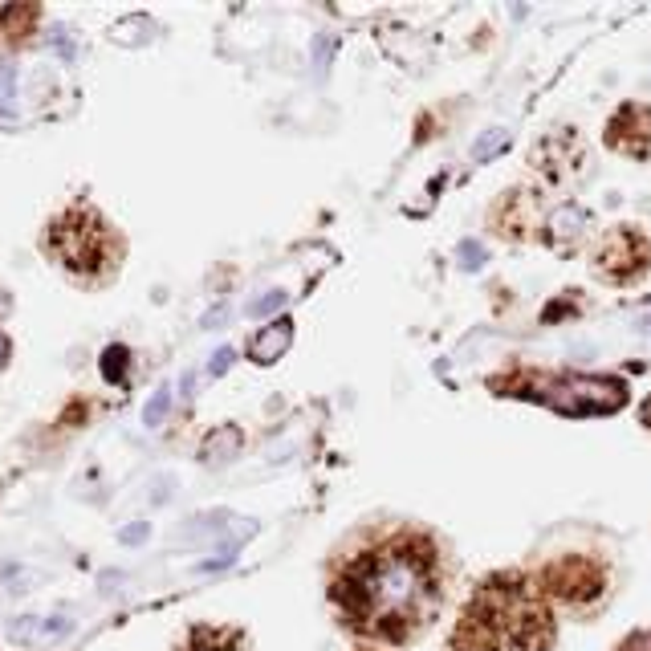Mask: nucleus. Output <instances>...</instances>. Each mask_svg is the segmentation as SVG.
<instances>
[{"instance_id":"nucleus-1","label":"nucleus","mask_w":651,"mask_h":651,"mask_svg":"<svg viewBox=\"0 0 651 651\" xmlns=\"http://www.w3.org/2000/svg\"><path fill=\"white\" fill-rule=\"evenodd\" d=\"M342 603L354 619L387 639H407L436 611V570L428 550L387 546L350 570L342 582Z\"/></svg>"},{"instance_id":"nucleus-2","label":"nucleus","mask_w":651,"mask_h":651,"mask_svg":"<svg viewBox=\"0 0 651 651\" xmlns=\"http://www.w3.org/2000/svg\"><path fill=\"white\" fill-rule=\"evenodd\" d=\"M49 249L74 273H98L106 265V257H110L106 253V224L86 208L66 212L49 228Z\"/></svg>"},{"instance_id":"nucleus-3","label":"nucleus","mask_w":651,"mask_h":651,"mask_svg":"<svg viewBox=\"0 0 651 651\" xmlns=\"http://www.w3.org/2000/svg\"><path fill=\"white\" fill-rule=\"evenodd\" d=\"M558 395H550V403L566 416H590V411H615L623 403V387L607 383V379H562L554 383Z\"/></svg>"},{"instance_id":"nucleus-4","label":"nucleus","mask_w":651,"mask_h":651,"mask_svg":"<svg viewBox=\"0 0 651 651\" xmlns=\"http://www.w3.org/2000/svg\"><path fill=\"white\" fill-rule=\"evenodd\" d=\"M546 582H550V590L562 603H590L599 595L603 574H599L595 562H586V558H566V562H554L546 570Z\"/></svg>"},{"instance_id":"nucleus-5","label":"nucleus","mask_w":651,"mask_h":651,"mask_svg":"<svg viewBox=\"0 0 651 651\" xmlns=\"http://www.w3.org/2000/svg\"><path fill=\"white\" fill-rule=\"evenodd\" d=\"M643 257H647V249H643L639 236L627 232V228H615L607 241L599 245L595 269H599L603 277H611V281H627V277H635V273L643 269Z\"/></svg>"},{"instance_id":"nucleus-6","label":"nucleus","mask_w":651,"mask_h":651,"mask_svg":"<svg viewBox=\"0 0 651 651\" xmlns=\"http://www.w3.org/2000/svg\"><path fill=\"white\" fill-rule=\"evenodd\" d=\"M289 342H293V322H289V318H277L273 326H265V330L253 338L249 354H253V363H277L281 354L289 350Z\"/></svg>"},{"instance_id":"nucleus-7","label":"nucleus","mask_w":651,"mask_h":651,"mask_svg":"<svg viewBox=\"0 0 651 651\" xmlns=\"http://www.w3.org/2000/svg\"><path fill=\"white\" fill-rule=\"evenodd\" d=\"M590 228V212L586 208H578V204H566L558 216H554V245H562V249H570L578 236Z\"/></svg>"},{"instance_id":"nucleus-8","label":"nucleus","mask_w":651,"mask_h":651,"mask_svg":"<svg viewBox=\"0 0 651 651\" xmlns=\"http://www.w3.org/2000/svg\"><path fill=\"white\" fill-rule=\"evenodd\" d=\"M236 448H241V432H236V428H220V432L208 436L204 456L208 460H224V452H236Z\"/></svg>"},{"instance_id":"nucleus-9","label":"nucleus","mask_w":651,"mask_h":651,"mask_svg":"<svg viewBox=\"0 0 651 651\" xmlns=\"http://www.w3.org/2000/svg\"><path fill=\"white\" fill-rule=\"evenodd\" d=\"M505 143H509V131L505 127H493L489 135H481V143L477 147H472V159H489V155H497V151H505Z\"/></svg>"},{"instance_id":"nucleus-10","label":"nucleus","mask_w":651,"mask_h":651,"mask_svg":"<svg viewBox=\"0 0 651 651\" xmlns=\"http://www.w3.org/2000/svg\"><path fill=\"white\" fill-rule=\"evenodd\" d=\"M460 257H464L468 269H481V265H485V249H481L477 241H464V245H460Z\"/></svg>"},{"instance_id":"nucleus-11","label":"nucleus","mask_w":651,"mask_h":651,"mask_svg":"<svg viewBox=\"0 0 651 651\" xmlns=\"http://www.w3.org/2000/svg\"><path fill=\"white\" fill-rule=\"evenodd\" d=\"M167 403H171V391H159V395L147 403V424H159V416L167 411Z\"/></svg>"},{"instance_id":"nucleus-12","label":"nucleus","mask_w":651,"mask_h":651,"mask_svg":"<svg viewBox=\"0 0 651 651\" xmlns=\"http://www.w3.org/2000/svg\"><path fill=\"white\" fill-rule=\"evenodd\" d=\"M281 302H285V293H273V298H265V302L253 306V314H269V310H277Z\"/></svg>"},{"instance_id":"nucleus-13","label":"nucleus","mask_w":651,"mask_h":651,"mask_svg":"<svg viewBox=\"0 0 651 651\" xmlns=\"http://www.w3.org/2000/svg\"><path fill=\"white\" fill-rule=\"evenodd\" d=\"M228 363H232V350H216V359H212V375H220Z\"/></svg>"},{"instance_id":"nucleus-14","label":"nucleus","mask_w":651,"mask_h":651,"mask_svg":"<svg viewBox=\"0 0 651 651\" xmlns=\"http://www.w3.org/2000/svg\"><path fill=\"white\" fill-rule=\"evenodd\" d=\"M5 354H9V342H5V334H0V363H5Z\"/></svg>"}]
</instances>
